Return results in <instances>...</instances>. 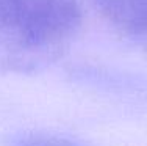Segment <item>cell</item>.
I'll return each instance as SVG.
<instances>
[{
  "label": "cell",
  "instance_id": "6da1fadb",
  "mask_svg": "<svg viewBox=\"0 0 147 146\" xmlns=\"http://www.w3.org/2000/svg\"><path fill=\"white\" fill-rule=\"evenodd\" d=\"M82 24L80 0H0V72L49 69L67 54Z\"/></svg>",
  "mask_w": 147,
  "mask_h": 146
},
{
  "label": "cell",
  "instance_id": "7a4b0ae2",
  "mask_svg": "<svg viewBox=\"0 0 147 146\" xmlns=\"http://www.w3.org/2000/svg\"><path fill=\"white\" fill-rule=\"evenodd\" d=\"M94 3L122 43L147 55V0H94Z\"/></svg>",
  "mask_w": 147,
  "mask_h": 146
},
{
  "label": "cell",
  "instance_id": "3957f363",
  "mask_svg": "<svg viewBox=\"0 0 147 146\" xmlns=\"http://www.w3.org/2000/svg\"><path fill=\"white\" fill-rule=\"evenodd\" d=\"M5 146H85L71 138L44 132H16L5 137Z\"/></svg>",
  "mask_w": 147,
  "mask_h": 146
}]
</instances>
